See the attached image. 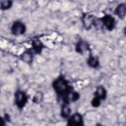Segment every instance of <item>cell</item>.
<instances>
[{
    "mask_svg": "<svg viewBox=\"0 0 126 126\" xmlns=\"http://www.w3.org/2000/svg\"><path fill=\"white\" fill-rule=\"evenodd\" d=\"M53 86L56 93L60 95L68 93L69 88L66 80L63 77H60L53 83Z\"/></svg>",
    "mask_w": 126,
    "mask_h": 126,
    "instance_id": "1",
    "label": "cell"
},
{
    "mask_svg": "<svg viewBox=\"0 0 126 126\" xmlns=\"http://www.w3.org/2000/svg\"><path fill=\"white\" fill-rule=\"evenodd\" d=\"M27 101L26 94L22 91H18L15 94V102L17 106L21 108L24 106Z\"/></svg>",
    "mask_w": 126,
    "mask_h": 126,
    "instance_id": "2",
    "label": "cell"
},
{
    "mask_svg": "<svg viewBox=\"0 0 126 126\" xmlns=\"http://www.w3.org/2000/svg\"><path fill=\"white\" fill-rule=\"evenodd\" d=\"M26 30V27L24 24L20 22H15L11 27V32L14 35H18L23 34Z\"/></svg>",
    "mask_w": 126,
    "mask_h": 126,
    "instance_id": "3",
    "label": "cell"
},
{
    "mask_svg": "<svg viewBox=\"0 0 126 126\" xmlns=\"http://www.w3.org/2000/svg\"><path fill=\"white\" fill-rule=\"evenodd\" d=\"M83 125V118L79 113L73 114L68 120L67 125L70 126H81Z\"/></svg>",
    "mask_w": 126,
    "mask_h": 126,
    "instance_id": "4",
    "label": "cell"
},
{
    "mask_svg": "<svg viewBox=\"0 0 126 126\" xmlns=\"http://www.w3.org/2000/svg\"><path fill=\"white\" fill-rule=\"evenodd\" d=\"M102 22L108 30H112L114 27L115 20L111 15H106L103 17Z\"/></svg>",
    "mask_w": 126,
    "mask_h": 126,
    "instance_id": "5",
    "label": "cell"
},
{
    "mask_svg": "<svg viewBox=\"0 0 126 126\" xmlns=\"http://www.w3.org/2000/svg\"><path fill=\"white\" fill-rule=\"evenodd\" d=\"M94 19L93 16L91 15H86L83 16V23L84 27L87 29H89L94 23Z\"/></svg>",
    "mask_w": 126,
    "mask_h": 126,
    "instance_id": "6",
    "label": "cell"
},
{
    "mask_svg": "<svg viewBox=\"0 0 126 126\" xmlns=\"http://www.w3.org/2000/svg\"><path fill=\"white\" fill-rule=\"evenodd\" d=\"M126 5L125 4H120L118 6L115 10L116 14L121 19L125 17L126 15Z\"/></svg>",
    "mask_w": 126,
    "mask_h": 126,
    "instance_id": "7",
    "label": "cell"
},
{
    "mask_svg": "<svg viewBox=\"0 0 126 126\" xmlns=\"http://www.w3.org/2000/svg\"><path fill=\"white\" fill-rule=\"evenodd\" d=\"M89 49V46L88 44L85 41L79 42L76 46V51L81 53H83L85 51L88 50Z\"/></svg>",
    "mask_w": 126,
    "mask_h": 126,
    "instance_id": "8",
    "label": "cell"
},
{
    "mask_svg": "<svg viewBox=\"0 0 126 126\" xmlns=\"http://www.w3.org/2000/svg\"><path fill=\"white\" fill-rule=\"evenodd\" d=\"M106 92L105 89L102 86L98 87L96 89L95 92L94 93V94L96 97L102 99H105L106 97Z\"/></svg>",
    "mask_w": 126,
    "mask_h": 126,
    "instance_id": "9",
    "label": "cell"
},
{
    "mask_svg": "<svg viewBox=\"0 0 126 126\" xmlns=\"http://www.w3.org/2000/svg\"><path fill=\"white\" fill-rule=\"evenodd\" d=\"M21 58L24 62L27 63H30L32 62V56L31 53L25 52L21 55Z\"/></svg>",
    "mask_w": 126,
    "mask_h": 126,
    "instance_id": "10",
    "label": "cell"
},
{
    "mask_svg": "<svg viewBox=\"0 0 126 126\" xmlns=\"http://www.w3.org/2000/svg\"><path fill=\"white\" fill-rule=\"evenodd\" d=\"M88 63L90 66L95 67L98 65V60L97 58L94 56H90L88 60Z\"/></svg>",
    "mask_w": 126,
    "mask_h": 126,
    "instance_id": "11",
    "label": "cell"
},
{
    "mask_svg": "<svg viewBox=\"0 0 126 126\" xmlns=\"http://www.w3.org/2000/svg\"><path fill=\"white\" fill-rule=\"evenodd\" d=\"M70 112H71L70 109L68 106L67 105L63 106L62 109V115L63 117L65 118L68 117L69 116Z\"/></svg>",
    "mask_w": 126,
    "mask_h": 126,
    "instance_id": "12",
    "label": "cell"
},
{
    "mask_svg": "<svg viewBox=\"0 0 126 126\" xmlns=\"http://www.w3.org/2000/svg\"><path fill=\"white\" fill-rule=\"evenodd\" d=\"M12 5V1L10 0H1L0 7L3 10L9 8Z\"/></svg>",
    "mask_w": 126,
    "mask_h": 126,
    "instance_id": "13",
    "label": "cell"
},
{
    "mask_svg": "<svg viewBox=\"0 0 126 126\" xmlns=\"http://www.w3.org/2000/svg\"><path fill=\"white\" fill-rule=\"evenodd\" d=\"M32 45L34 50L37 52H39L41 51V48H42V44L38 40H35L33 41Z\"/></svg>",
    "mask_w": 126,
    "mask_h": 126,
    "instance_id": "14",
    "label": "cell"
},
{
    "mask_svg": "<svg viewBox=\"0 0 126 126\" xmlns=\"http://www.w3.org/2000/svg\"><path fill=\"white\" fill-rule=\"evenodd\" d=\"M42 94L40 92H38L35 94L33 97V101L34 102H40L42 100Z\"/></svg>",
    "mask_w": 126,
    "mask_h": 126,
    "instance_id": "15",
    "label": "cell"
},
{
    "mask_svg": "<svg viewBox=\"0 0 126 126\" xmlns=\"http://www.w3.org/2000/svg\"><path fill=\"white\" fill-rule=\"evenodd\" d=\"M92 104L94 107L98 106L100 104V99L96 97H94L92 101Z\"/></svg>",
    "mask_w": 126,
    "mask_h": 126,
    "instance_id": "16",
    "label": "cell"
}]
</instances>
